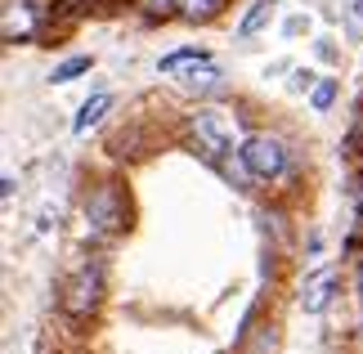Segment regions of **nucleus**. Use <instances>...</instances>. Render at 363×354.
<instances>
[{
	"label": "nucleus",
	"instance_id": "obj_4",
	"mask_svg": "<svg viewBox=\"0 0 363 354\" xmlns=\"http://www.w3.org/2000/svg\"><path fill=\"white\" fill-rule=\"evenodd\" d=\"M229 139H233V131H229V117L225 112H193L189 117V144H193V153H202L211 166H220L225 162V153H229Z\"/></svg>",
	"mask_w": 363,
	"mask_h": 354
},
{
	"label": "nucleus",
	"instance_id": "obj_12",
	"mask_svg": "<svg viewBox=\"0 0 363 354\" xmlns=\"http://www.w3.org/2000/svg\"><path fill=\"white\" fill-rule=\"evenodd\" d=\"M332 99H337V81H332V77H323V81L314 86V108H318V112H323V108H332Z\"/></svg>",
	"mask_w": 363,
	"mask_h": 354
},
{
	"label": "nucleus",
	"instance_id": "obj_11",
	"mask_svg": "<svg viewBox=\"0 0 363 354\" xmlns=\"http://www.w3.org/2000/svg\"><path fill=\"white\" fill-rule=\"evenodd\" d=\"M86 67H90V54H77V59H67V63H59V67H54V72H50V81H77L81 72H86Z\"/></svg>",
	"mask_w": 363,
	"mask_h": 354
},
{
	"label": "nucleus",
	"instance_id": "obj_7",
	"mask_svg": "<svg viewBox=\"0 0 363 354\" xmlns=\"http://www.w3.org/2000/svg\"><path fill=\"white\" fill-rule=\"evenodd\" d=\"M337 269H332V265H323V269H318V274L310 278V282H305V292H301V309H305V314H323V309L332 305V296H337Z\"/></svg>",
	"mask_w": 363,
	"mask_h": 354
},
{
	"label": "nucleus",
	"instance_id": "obj_3",
	"mask_svg": "<svg viewBox=\"0 0 363 354\" xmlns=\"http://www.w3.org/2000/svg\"><path fill=\"white\" fill-rule=\"evenodd\" d=\"M99 301H104V265L86 256L63 282V309L72 319H90L99 309Z\"/></svg>",
	"mask_w": 363,
	"mask_h": 354
},
{
	"label": "nucleus",
	"instance_id": "obj_9",
	"mask_svg": "<svg viewBox=\"0 0 363 354\" xmlns=\"http://www.w3.org/2000/svg\"><path fill=\"white\" fill-rule=\"evenodd\" d=\"M274 5H278V0H256V5L247 9V18L238 23V36H256L260 27L269 23V13H274Z\"/></svg>",
	"mask_w": 363,
	"mask_h": 354
},
{
	"label": "nucleus",
	"instance_id": "obj_15",
	"mask_svg": "<svg viewBox=\"0 0 363 354\" xmlns=\"http://www.w3.org/2000/svg\"><path fill=\"white\" fill-rule=\"evenodd\" d=\"M359 301H363V256H359Z\"/></svg>",
	"mask_w": 363,
	"mask_h": 354
},
{
	"label": "nucleus",
	"instance_id": "obj_5",
	"mask_svg": "<svg viewBox=\"0 0 363 354\" xmlns=\"http://www.w3.org/2000/svg\"><path fill=\"white\" fill-rule=\"evenodd\" d=\"M242 166L251 179H278L287 171V148L274 135H251L242 144Z\"/></svg>",
	"mask_w": 363,
	"mask_h": 354
},
{
	"label": "nucleus",
	"instance_id": "obj_8",
	"mask_svg": "<svg viewBox=\"0 0 363 354\" xmlns=\"http://www.w3.org/2000/svg\"><path fill=\"white\" fill-rule=\"evenodd\" d=\"M108 108H113V94H94V99H86V108L77 112V135H86L90 126H99Z\"/></svg>",
	"mask_w": 363,
	"mask_h": 354
},
{
	"label": "nucleus",
	"instance_id": "obj_2",
	"mask_svg": "<svg viewBox=\"0 0 363 354\" xmlns=\"http://www.w3.org/2000/svg\"><path fill=\"white\" fill-rule=\"evenodd\" d=\"M162 77H179V86L193 90V94H216L225 90V77H220V67L206 59L202 50H175L162 59Z\"/></svg>",
	"mask_w": 363,
	"mask_h": 354
},
{
	"label": "nucleus",
	"instance_id": "obj_1",
	"mask_svg": "<svg viewBox=\"0 0 363 354\" xmlns=\"http://www.w3.org/2000/svg\"><path fill=\"white\" fill-rule=\"evenodd\" d=\"M125 220H130V202H125L121 184L108 179L86 197V233L90 238H113L125 229Z\"/></svg>",
	"mask_w": 363,
	"mask_h": 354
},
{
	"label": "nucleus",
	"instance_id": "obj_6",
	"mask_svg": "<svg viewBox=\"0 0 363 354\" xmlns=\"http://www.w3.org/2000/svg\"><path fill=\"white\" fill-rule=\"evenodd\" d=\"M40 18H45V5H40V0H5L0 32H5L9 45H18V40H32L40 32Z\"/></svg>",
	"mask_w": 363,
	"mask_h": 354
},
{
	"label": "nucleus",
	"instance_id": "obj_13",
	"mask_svg": "<svg viewBox=\"0 0 363 354\" xmlns=\"http://www.w3.org/2000/svg\"><path fill=\"white\" fill-rule=\"evenodd\" d=\"M135 5H139V13H148V18H166L179 0H135Z\"/></svg>",
	"mask_w": 363,
	"mask_h": 354
},
{
	"label": "nucleus",
	"instance_id": "obj_10",
	"mask_svg": "<svg viewBox=\"0 0 363 354\" xmlns=\"http://www.w3.org/2000/svg\"><path fill=\"white\" fill-rule=\"evenodd\" d=\"M220 5L225 0H179V13H184L189 23H206V18H216Z\"/></svg>",
	"mask_w": 363,
	"mask_h": 354
},
{
	"label": "nucleus",
	"instance_id": "obj_14",
	"mask_svg": "<svg viewBox=\"0 0 363 354\" xmlns=\"http://www.w3.org/2000/svg\"><path fill=\"white\" fill-rule=\"evenodd\" d=\"M350 27L363 36V0H354V5H350Z\"/></svg>",
	"mask_w": 363,
	"mask_h": 354
}]
</instances>
